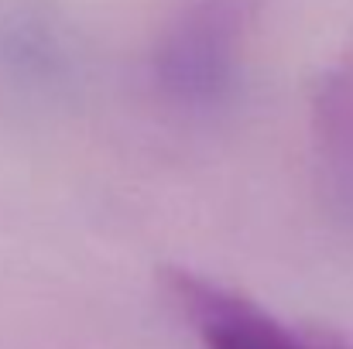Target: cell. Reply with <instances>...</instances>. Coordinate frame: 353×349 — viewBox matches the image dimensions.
Returning a JSON list of instances; mask_svg holds the SVG:
<instances>
[{
  "instance_id": "6da1fadb",
  "label": "cell",
  "mask_w": 353,
  "mask_h": 349,
  "mask_svg": "<svg viewBox=\"0 0 353 349\" xmlns=\"http://www.w3.org/2000/svg\"><path fill=\"white\" fill-rule=\"evenodd\" d=\"M254 0H189L154 45V83L175 107L213 110L240 79Z\"/></svg>"
},
{
  "instance_id": "7a4b0ae2",
  "label": "cell",
  "mask_w": 353,
  "mask_h": 349,
  "mask_svg": "<svg viewBox=\"0 0 353 349\" xmlns=\"http://www.w3.org/2000/svg\"><path fill=\"white\" fill-rule=\"evenodd\" d=\"M161 291L206 349H353L330 326H288L254 298L185 267H165Z\"/></svg>"
},
{
  "instance_id": "3957f363",
  "label": "cell",
  "mask_w": 353,
  "mask_h": 349,
  "mask_svg": "<svg viewBox=\"0 0 353 349\" xmlns=\"http://www.w3.org/2000/svg\"><path fill=\"white\" fill-rule=\"evenodd\" d=\"M312 137L333 199L353 220V41L312 89Z\"/></svg>"
}]
</instances>
